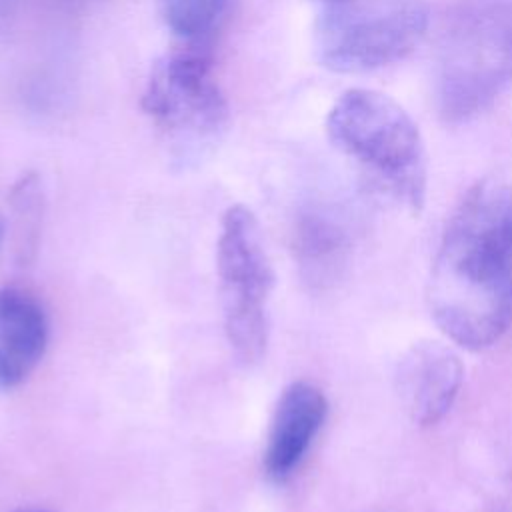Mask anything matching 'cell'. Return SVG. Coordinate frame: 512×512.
Wrapping results in <instances>:
<instances>
[{
    "label": "cell",
    "mask_w": 512,
    "mask_h": 512,
    "mask_svg": "<svg viewBox=\"0 0 512 512\" xmlns=\"http://www.w3.org/2000/svg\"><path fill=\"white\" fill-rule=\"evenodd\" d=\"M428 0H334L322 4L316 56L342 74H364L406 58L426 34Z\"/></svg>",
    "instance_id": "cell-4"
},
{
    "label": "cell",
    "mask_w": 512,
    "mask_h": 512,
    "mask_svg": "<svg viewBox=\"0 0 512 512\" xmlns=\"http://www.w3.org/2000/svg\"><path fill=\"white\" fill-rule=\"evenodd\" d=\"M20 0H0V22L6 20L8 16L14 14V10L18 8Z\"/></svg>",
    "instance_id": "cell-13"
},
{
    "label": "cell",
    "mask_w": 512,
    "mask_h": 512,
    "mask_svg": "<svg viewBox=\"0 0 512 512\" xmlns=\"http://www.w3.org/2000/svg\"><path fill=\"white\" fill-rule=\"evenodd\" d=\"M16 512H50V510H38V508H26V510H16Z\"/></svg>",
    "instance_id": "cell-15"
},
{
    "label": "cell",
    "mask_w": 512,
    "mask_h": 512,
    "mask_svg": "<svg viewBox=\"0 0 512 512\" xmlns=\"http://www.w3.org/2000/svg\"><path fill=\"white\" fill-rule=\"evenodd\" d=\"M228 0H158L164 26L184 42L204 38L220 18Z\"/></svg>",
    "instance_id": "cell-11"
},
{
    "label": "cell",
    "mask_w": 512,
    "mask_h": 512,
    "mask_svg": "<svg viewBox=\"0 0 512 512\" xmlns=\"http://www.w3.org/2000/svg\"><path fill=\"white\" fill-rule=\"evenodd\" d=\"M330 142L388 192L418 212L426 194V152L418 126L390 96L370 88L340 94L326 116Z\"/></svg>",
    "instance_id": "cell-3"
},
{
    "label": "cell",
    "mask_w": 512,
    "mask_h": 512,
    "mask_svg": "<svg viewBox=\"0 0 512 512\" xmlns=\"http://www.w3.org/2000/svg\"><path fill=\"white\" fill-rule=\"evenodd\" d=\"M2 244H4V224L0 220V250H2Z\"/></svg>",
    "instance_id": "cell-14"
},
{
    "label": "cell",
    "mask_w": 512,
    "mask_h": 512,
    "mask_svg": "<svg viewBox=\"0 0 512 512\" xmlns=\"http://www.w3.org/2000/svg\"><path fill=\"white\" fill-rule=\"evenodd\" d=\"M96 2L100 0H48V4H52L56 10H62V12H78Z\"/></svg>",
    "instance_id": "cell-12"
},
{
    "label": "cell",
    "mask_w": 512,
    "mask_h": 512,
    "mask_svg": "<svg viewBox=\"0 0 512 512\" xmlns=\"http://www.w3.org/2000/svg\"><path fill=\"white\" fill-rule=\"evenodd\" d=\"M216 272L228 344L244 364L258 362L268 344V298L274 272L258 220L242 204H234L222 214Z\"/></svg>",
    "instance_id": "cell-6"
},
{
    "label": "cell",
    "mask_w": 512,
    "mask_h": 512,
    "mask_svg": "<svg viewBox=\"0 0 512 512\" xmlns=\"http://www.w3.org/2000/svg\"><path fill=\"white\" fill-rule=\"evenodd\" d=\"M14 252L20 264H28L38 246L42 222V192L34 174L22 176L12 190Z\"/></svg>",
    "instance_id": "cell-10"
},
{
    "label": "cell",
    "mask_w": 512,
    "mask_h": 512,
    "mask_svg": "<svg viewBox=\"0 0 512 512\" xmlns=\"http://www.w3.org/2000/svg\"><path fill=\"white\" fill-rule=\"evenodd\" d=\"M328 414L324 392L304 380L288 384L274 408L262 468L270 482L284 484L302 464Z\"/></svg>",
    "instance_id": "cell-8"
},
{
    "label": "cell",
    "mask_w": 512,
    "mask_h": 512,
    "mask_svg": "<svg viewBox=\"0 0 512 512\" xmlns=\"http://www.w3.org/2000/svg\"><path fill=\"white\" fill-rule=\"evenodd\" d=\"M140 106L182 158L206 150L228 124V102L214 78L212 56L198 42L154 62Z\"/></svg>",
    "instance_id": "cell-5"
},
{
    "label": "cell",
    "mask_w": 512,
    "mask_h": 512,
    "mask_svg": "<svg viewBox=\"0 0 512 512\" xmlns=\"http://www.w3.org/2000/svg\"><path fill=\"white\" fill-rule=\"evenodd\" d=\"M428 306L440 332L470 352L512 326V186L474 184L452 212L436 250Z\"/></svg>",
    "instance_id": "cell-1"
},
{
    "label": "cell",
    "mask_w": 512,
    "mask_h": 512,
    "mask_svg": "<svg viewBox=\"0 0 512 512\" xmlns=\"http://www.w3.org/2000/svg\"><path fill=\"white\" fill-rule=\"evenodd\" d=\"M48 344V318L26 290L0 288V390L28 380Z\"/></svg>",
    "instance_id": "cell-9"
},
{
    "label": "cell",
    "mask_w": 512,
    "mask_h": 512,
    "mask_svg": "<svg viewBox=\"0 0 512 512\" xmlns=\"http://www.w3.org/2000/svg\"><path fill=\"white\" fill-rule=\"evenodd\" d=\"M464 366L458 354L436 340L414 342L398 362L396 392L410 420L434 426L452 408L462 386Z\"/></svg>",
    "instance_id": "cell-7"
},
{
    "label": "cell",
    "mask_w": 512,
    "mask_h": 512,
    "mask_svg": "<svg viewBox=\"0 0 512 512\" xmlns=\"http://www.w3.org/2000/svg\"><path fill=\"white\" fill-rule=\"evenodd\" d=\"M512 82V0H464L444 20L436 52L442 120H470Z\"/></svg>",
    "instance_id": "cell-2"
}]
</instances>
